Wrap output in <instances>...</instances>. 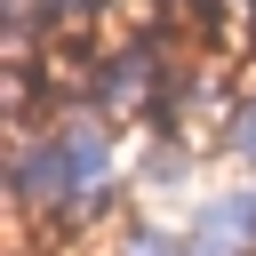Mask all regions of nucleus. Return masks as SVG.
Listing matches in <instances>:
<instances>
[{
	"instance_id": "8",
	"label": "nucleus",
	"mask_w": 256,
	"mask_h": 256,
	"mask_svg": "<svg viewBox=\"0 0 256 256\" xmlns=\"http://www.w3.org/2000/svg\"><path fill=\"white\" fill-rule=\"evenodd\" d=\"M8 256H32V248H24V232H16V248H8Z\"/></svg>"
},
{
	"instance_id": "6",
	"label": "nucleus",
	"mask_w": 256,
	"mask_h": 256,
	"mask_svg": "<svg viewBox=\"0 0 256 256\" xmlns=\"http://www.w3.org/2000/svg\"><path fill=\"white\" fill-rule=\"evenodd\" d=\"M48 8H64V16H104L112 0H48Z\"/></svg>"
},
{
	"instance_id": "1",
	"label": "nucleus",
	"mask_w": 256,
	"mask_h": 256,
	"mask_svg": "<svg viewBox=\"0 0 256 256\" xmlns=\"http://www.w3.org/2000/svg\"><path fill=\"white\" fill-rule=\"evenodd\" d=\"M80 200V176L64 160V136L56 120L48 128H16L8 136V208H16V232H56Z\"/></svg>"
},
{
	"instance_id": "7",
	"label": "nucleus",
	"mask_w": 256,
	"mask_h": 256,
	"mask_svg": "<svg viewBox=\"0 0 256 256\" xmlns=\"http://www.w3.org/2000/svg\"><path fill=\"white\" fill-rule=\"evenodd\" d=\"M232 32H240V48H248V56H256V0H248V8H240V24H232Z\"/></svg>"
},
{
	"instance_id": "5",
	"label": "nucleus",
	"mask_w": 256,
	"mask_h": 256,
	"mask_svg": "<svg viewBox=\"0 0 256 256\" xmlns=\"http://www.w3.org/2000/svg\"><path fill=\"white\" fill-rule=\"evenodd\" d=\"M216 144H224V152H232V160L256 176V80H248V88L224 104V128H216Z\"/></svg>"
},
{
	"instance_id": "2",
	"label": "nucleus",
	"mask_w": 256,
	"mask_h": 256,
	"mask_svg": "<svg viewBox=\"0 0 256 256\" xmlns=\"http://www.w3.org/2000/svg\"><path fill=\"white\" fill-rule=\"evenodd\" d=\"M184 232H192V256H256V176L208 192L184 216Z\"/></svg>"
},
{
	"instance_id": "4",
	"label": "nucleus",
	"mask_w": 256,
	"mask_h": 256,
	"mask_svg": "<svg viewBox=\"0 0 256 256\" xmlns=\"http://www.w3.org/2000/svg\"><path fill=\"white\" fill-rule=\"evenodd\" d=\"M112 256H192V232L184 224H160V216H120Z\"/></svg>"
},
{
	"instance_id": "3",
	"label": "nucleus",
	"mask_w": 256,
	"mask_h": 256,
	"mask_svg": "<svg viewBox=\"0 0 256 256\" xmlns=\"http://www.w3.org/2000/svg\"><path fill=\"white\" fill-rule=\"evenodd\" d=\"M184 176H192V144H176V136H144V160L128 168V184H136L144 200H168Z\"/></svg>"
}]
</instances>
